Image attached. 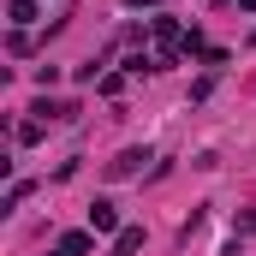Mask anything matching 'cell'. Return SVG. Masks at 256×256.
<instances>
[{
  "label": "cell",
  "instance_id": "obj_1",
  "mask_svg": "<svg viewBox=\"0 0 256 256\" xmlns=\"http://www.w3.org/2000/svg\"><path fill=\"white\" fill-rule=\"evenodd\" d=\"M90 232H126V226H120V208H114L108 196L90 202Z\"/></svg>",
  "mask_w": 256,
  "mask_h": 256
},
{
  "label": "cell",
  "instance_id": "obj_2",
  "mask_svg": "<svg viewBox=\"0 0 256 256\" xmlns=\"http://www.w3.org/2000/svg\"><path fill=\"white\" fill-rule=\"evenodd\" d=\"M143 161H149V149H126V155H114V161H108V179H131V173H143Z\"/></svg>",
  "mask_w": 256,
  "mask_h": 256
},
{
  "label": "cell",
  "instance_id": "obj_3",
  "mask_svg": "<svg viewBox=\"0 0 256 256\" xmlns=\"http://www.w3.org/2000/svg\"><path fill=\"white\" fill-rule=\"evenodd\" d=\"M6 18H12V30H30V24L42 18V6H36V0H6Z\"/></svg>",
  "mask_w": 256,
  "mask_h": 256
},
{
  "label": "cell",
  "instance_id": "obj_4",
  "mask_svg": "<svg viewBox=\"0 0 256 256\" xmlns=\"http://www.w3.org/2000/svg\"><path fill=\"white\" fill-rule=\"evenodd\" d=\"M30 114H36V120H42V126H48V120H72V114H78V108H72V102H48V96H42V102H36V108H30Z\"/></svg>",
  "mask_w": 256,
  "mask_h": 256
},
{
  "label": "cell",
  "instance_id": "obj_5",
  "mask_svg": "<svg viewBox=\"0 0 256 256\" xmlns=\"http://www.w3.org/2000/svg\"><path fill=\"white\" fill-rule=\"evenodd\" d=\"M143 250V226H126V232H114V256H137Z\"/></svg>",
  "mask_w": 256,
  "mask_h": 256
},
{
  "label": "cell",
  "instance_id": "obj_6",
  "mask_svg": "<svg viewBox=\"0 0 256 256\" xmlns=\"http://www.w3.org/2000/svg\"><path fill=\"white\" fill-rule=\"evenodd\" d=\"M90 244H96V232H66V238H60L66 256H90Z\"/></svg>",
  "mask_w": 256,
  "mask_h": 256
},
{
  "label": "cell",
  "instance_id": "obj_7",
  "mask_svg": "<svg viewBox=\"0 0 256 256\" xmlns=\"http://www.w3.org/2000/svg\"><path fill=\"white\" fill-rule=\"evenodd\" d=\"M179 54H185V60H191V54H208V42H202V30H196V24L185 30V42H179Z\"/></svg>",
  "mask_w": 256,
  "mask_h": 256
},
{
  "label": "cell",
  "instance_id": "obj_8",
  "mask_svg": "<svg viewBox=\"0 0 256 256\" xmlns=\"http://www.w3.org/2000/svg\"><path fill=\"white\" fill-rule=\"evenodd\" d=\"M24 196H30V179H18V185H12V191L0 196V208H18V202H24Z\"/></svg>",
  "mask_w": 256,
  "mask_h": 256
},
{
  "label": "cell",
  "instance_id": "obj_9",
  "mask_svg": "<svg viewBox=\"0 0 256 256\" xmlns=\"http://www.w3.org/2000/svg\"><path fill=\"white\" fill-rule=\"evenodd\" d=\"M126 78H131V72H108V78H102V96H120V90H126Z\"/></svg>",
  "mask_w": 256,
  "mask_h": 256
},
{
  "label": "cell",
  "instance_id": "obj_10",
  "mask_svg": "<svg viewBox=\"0 0 256 256\" xmlns=\"http://www.w3.org/2000/svg\"><path fill=\"white\" fill-rule=\"evenodd\" d=\"M238 232H256V208H250V214H244V220H238Z\"/></svg>",
  "mask_w": 256,
  "mask_h": 256
},
{
  "label": "cell",
  "instance_id": "obj_11",
  "mask_svg": "<svg viewBox=\"0 0 256 256\" xmlns=\"http://www.w3.org/2000/svg\"><path fill=\"white\" fill-rule=\"evenodd\" d=\"M238 6H244V12H256V0H238Z\"/></svg>",
  "mask_w": 256,
  "mask_h": 256
},
{
  "label": "cell",
  "instance_id": "obj_12",
  "mask_svg": "<svg viewBox=\"0 0 256 256\" xmlns=\"http://www.w3.org/2000/svg\"><path fill=\"white\" fill-rule=\"evenodd\" d=\"M131 6H155V0H131Z\"/></svg>",
  "mask_w": 256,
  "mask_h": 256
},
{
  "label": "cell",
  "instance_id": "obj_13",
  "mask_svg": "<svg viewBox=\"0 0 256 256\" xmlns=\"http://www.w3.org/2000/svg\"><path fill=\"white\" fill-rule=\"evenodd\" d=\"M54 256H66V250H54Z\"/></svg>",
  "mask_w": 256,
  "mask_h": 256
}]
</instances>
